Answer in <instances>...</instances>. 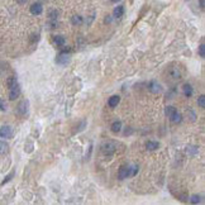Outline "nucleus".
<instances>
[{"label": "nucleus", "instance_id": "f257e3e1", "mask_svg": "<svg viewBox=\"0 0 205 205\" xmlns=\"http://www.w3.org/2000/svg\"><path fill=\"white\" fill-rule=\"evenodd\" d=\"M70 58H71L70 53H67L66 51H61V53L56 58V63L61 65V66H65V65H67L68 62H70Z\"/></svg>", "mask_w": 205, "mask_h": 205}, {"label": "nucleus", "instance_id": "f03ea898", "mask_svg": "<svg viewBox=\"0 0 205 205\" xmlns=\"http://www.w3.org/2000/svg\"><path fill=\"white\" fill-rule=\"evenodd\" d=\"M130 176V166L129 165H123L120 166L119 168V172H118V177L120 180H124V179H128Z\"/></svg>", "mask_w": 205, "mask_h": 205}, {"label": "nucleus", "instance_id": "7ed1b4c3", "mask_svg": "<svg viewBox=\"0 0 205 205\" xmlns=\"http://www.w3.org/2000/svg\"><path fill=\"white\" fill-rule=\"evenodd\" d=\"M13 137V129L9 125H3L0 127V138H12Z\"/></svg>", "mask_w": 205, "mask_h": 205}, {"label": "nucleus", "instance_id": "20e7f679", "mask_svg": "<svg viewBox=\"0 0 205 205\" xmlns=\"http://www.w3.org/2000/svg\"><path fill=\"white\" fill-rule=\"evenodd\" d=\"M28 105H29L28 100H23V101H20V103H19V105H18V108H17L18 114L22 115V117H25V115L28 114Z\"/></svg>", "mask_w": 205, "mask_h": 205}, {"label": "nucleus", "instance_id": "39448f33", "mask_svg": "<svg viewBox=\"0 0 205 205\" xmlns=\"http://www.w3.org/2000/svg\"><path fill=\"white\" fill-rule=\"evenodd\" d=\"M20 95V86L17 82L15 85H13L12 87H9V99L10 100H15L18 96Z\"/></svg>", "mask_w": 205, "mask_h": 205}, {"label": "nucleus", "instance_id": "423d86ee", "mask_svg": "<svg viewBox=\"0 0 205 205\" xmlns=\"http://www.w3.org/2000/svg\"><path fill=\"white\" fill-rule=\"evenodd\" d=\"M148 90L152 94H160V92H162V86L157 81H151L148 84Z\"/></svg>", "mask_w": 205, "mask_h": 205}, {"label": "nucleus", "instance_id": "0eeeda50", "mask_svg": "<svg viewBox=\"0 0 205 205\" xmlns=\"http://www.w3.org/2000/svg\"><path fill=\"white\" fill-rule=\"evenodd\" d=\"M30 13L33 14V15H39V14H42V12H43V7H42V4L41 3H34V4H32L30 5Z\"/></svg>", "mask_w": 205, "mask_h": 205}, {"label": "nucleus", "instance_id": "6e6552de", "mask_svg": "<svg viewBox=\"0 0 205 205\" xmlns=\"http://www.w3.org/2000/svg\"><path fill=\"white\" fill-rule=\"evenodd\" d=\"M114 151H115V145L113 142H108V143H105L104 146H103V152H104L105 155H108V156H110Z\"/></svg>", "mask_w": 205, "mask_h": 205}, {"label": "nucleus", "instance_id": "1a4fd4ad", "mask_svg": "<svg viewBox=\"0 0 205 205\" xmlns=\"http://www.w3.org/2000/svg\"><path fill=\"white\" fill-rule=\"evenodd\" d=\"M119 101H120V96L113 95V96L109 97V100H108V105H109L110 108H115V107L119 104Z\"/></svg>", "mask_w": 205, "mask_h": 205}, {"label": "nucleus", "instance_id": "9d476101", "mask_svg": "<svg viewBox=\"0 0 205 205\" xmlns=\"http://www.w3.org/2000/svg\"><path fill=\"white\" fill-rule=\"evenodd\" d=\"M170 120L172 122V123H175V124H179V123H181V122H182V115H181V114H180V113L176 110V112H175L170 117Z\"/></svg>", "mask_w": 205, "mask_h": 205}, {"label": "nucleus", "instance_id": "9b49d317", "mask_svg": "<svg viewBox=\"0 0 205 205\" xmlns=\"http://www.w3.org/2000/svg\"><path fill=\"white\" fill-rule=\"evenodd\" d=\"M182 92H184V95H185L186 97H190V96L192 95V92H194V89H192V86H191L190 84H185V85L182 86Z\"/></svg>", "mask_w": 205, "mask_h": 205}, {"label": "nucleus", "instance_id": "f8f14e48", "mask_svg": "<svg viewBox=\"0 0 205 205\" xmlns=\"http://www.w3.org/2000/svg\"><path fill=\"white\" fill-rule=\"evenodd\" d=\"M123 14H124V7L123 5H118L113 12L114 18H120V17H123Z\"/></svg>", "mask_w": 205, "mask_h": 205}, {"label": "nucleus", "instance_id": "ddd939ff", "mask_svg": "<svg viewBox=\"0 0 205 205\" xmlns=\"http://www.w3.org/2000/svg\"><path fill=\"white\" fill-rule=\"evenodd\" d=\"M146 147H147L148 151H156L160 147V143L158 142H153V141H148L146 143Z\"/></svg>", "mask_w": 205, "mask_h": 205}, {"label": "nucleus", "instance_id": "4468645a", "mask_svg": "<svg viewBox=\"0 0 205 205\" xmlns=\"http://www.w3.org/2000/svg\"><path fill=\"white\" fill-rule=\"evenodd\" d=\"M112 132L113 133H118V132H120L122 130V122H119V120H117V122H114L113 124H112Z\"/></svg>", "mask_w": 205, "mask_h": 205}, {"label": "nucleus", "instance_id": "2eb2a0df", "mask_svg": "<svg viewBox=\"0 0 205 205\" xmlns=\"http://www.w3.org/2000/svg\"><path fill=\"white\" fill-rule=\"evenodd\" d=\"M9 151V146L7 142H3L0 141V155H7Z\"/></svg>", "mask_w": 205, "mask_h": 205}, {"label": "nucleus", "instance_id": "dca6fc26", "mask_svg": "<svg viewBox=\"0 0 205 205\" xmlns=\"http://www.w3.org/2000/svg\"><path fill=\"white\" fill-rule=\"evenodd\" d=\"M170 75H171V77H174V79H180L181 77V72L179 71V68H176V67L171 68V70H170Z\"/></svg>", "mask_w": 205, "mask_h": 205}, {"label": "nucleus", "instance_id": "f3484780", "mask_svg": "<svg viewBox=\"0 0 205 205\" xmlns=\"http://www.w3.org/2000/svg\"><path fill=\"white\" fill-rule=\"evenodd\" d=\"M82 22H84V19H82L81 15H74L71 18V23L74 25H80V24H82Z\"/></svg>", "mask_w": 205, "mask_h": 205}, {"label": "nucleus", "instance_id": "a211bd4d", "mask_svg": "<svg viewBox=\"0 0 205 205\" xmlns=\"http://www.w3.org/2000/svg\"><path fill=\"white\" fill-rule=\"evenodd\" d=\"M53 42L58 46V47H62L63 45H65V37H62V36H55V38H53Z\"/></svg>", "mask_w": 205, "mask_h": 205}, {"label": "nucleus", "instance_id": "6ab92c4d", "mask_svg": "<svg viewBox=\"0 0 205 205\" xmlns=\"http://www.w3.org/2000/svg\"><path fill=\"white\" fill-rule=\"evenodd\" d=\"M14 175H15V171L13 170L12 172L9 174V175H7V176H5V179H4L3 181H2V184H0V185H2V186H4V185H5L7 182H9V181H10V180H12V179L14 177Z\"/></svg>", "mask_w": 205, "mask_h": 205}, {"label": "nucleus", "instance_id": "aec40b11", "mask_svg": "<svg viewBox=\"0 0 205 205\" xmlns=\"http://www.w3.org/2000/svg\"><path fill=\"white\" fill-rule=\"evenodd\" d=\"M48 17H50V20H51V22H57V18H58V10H51L50 14H48Z\"/></svg>", "mask_w": 205, "mask_h": 205}, {"label": "nucleus", "instance_id": "412c9836", "mask_svg": "<svg viewBox=\"0 0 205 205\" xmlns=\"http://www.w3.org/2000/svg\"><path fill=\"white\" fill-rule=\"evenodd\" d=\"M175 112H176V109H175L174 107H166V109H165V114H166L168 118H170L171 115H172Z\"/></svg>", "mask_w": 205, "mask_h": 205}, {"label": "nucleus", "instance_id": "4be33fe9", "mask_svg": "<svg viewBox=\"0 0 205 205\" xmlns=\"http://www.w3.org/2000/svg\"><path fill=\"white\" fill-rule=\"evenodd\" d=\"M199 151H197V148L196 147H194V146H190V147H187L186 148V153L187 155H191V156H194V155H196Z\"/></svg>", "mask_w": 205, "mask_h": 205}, {"label": "nucleus", "instance_id": "5701e85b", "mask_svg": "<svg viewBox=\"0 0 205 205\" xmlns=\"http://www.w3.org/2000/svg\"><path fill=\"white\" fill-rule=\"evenodd\" d=\"M201 201V197H200V195H191V197H190V202H192V204H199Z\"/></svg>", "mask_w": 205, "mask_h": 205}, {"label": "nucleus", "instance_id": "b1692460", "mask_svg": "<svg viewBox=\"0 0 205 205\" xmlns=\"http://www.w3.org/2000/svg\"><path fill=\"white\" fill-rule=\"evenodd\" d=\"M197 105L200 108H205V96L204 95H200L199 99H197Z\"/></svg>", "mask_w": 205, "mask_h": 205}, {"label": "nucleus", "instance_id": "393cba45", "mask_svg": "<svg viewBox=\"0 0 205 205\" xmlns=\"http://www.w3.org/2000/svg\"><path fill=\"white\" fill-rule=\"evenodd\" d=\"M18 81H17V77H14V76H12V77H9L8 79V81H7V85H8V87H12L13 85H15Z\"/></svg>", "mask_w": 205, "mask_h": 205}, {"label": "nucleus", "instance_id": "a878e982", "mask_svg": "<svg viewBox=\"0 0 205 205\" xmlns=\"http://www.w3.org/2000/svg\"><path fill=\"white\" fill-rule=\"evenodd\" d=\"M137 172H138V166H137V165L130 166V176H135Z\"/></svg>", "mask_w": 205, "mask_h": 205}, {"label": "nucleus", "instance_id": "bb28decb", "mask_svg": "<svg viewBox=\"0 0 205 205\" xmlns=\"http://www.w3.org/2000/svg\"><path fill=\"white\" fill-rule=\"evenodd\" d=\"M199 55H200V57H205V45L202 43V45H200L199 46Z\"/></svg>", "mask_w": 205, "mask_h": 205}, {"label": "nucleus", "instance_id": "cd10ccee", "mask_svg": "<svg viewBox=\"0 0 205 205\" xmlns=\"http://www.w3.org/2000/svg\"><path fill=\"white\" fill-rule=\"evenodd\" d=\"M0 110H2V112H5V110H7V108H5V103L3 101L2 97H0Z\"/></svg>", "mask_w": 205, "mask_h": 205}, {"label": "nucleus", "instance_id": "c85d7f7f", "mask_svg": "<svg viewBox=\"0 0 205 205\" xmlns=\"http://www.w3.org/2000/svg\"><path fill=\"white\" fill-rule=\"evenodd\" d=\"M104 22H105L107 24H109V23H112V17H110V15H108V17H107V18L104 19Z\"/></svg>", "mask_w": 205, "mask_h": 205}, {"label": "nucleus", "instance_id": "c756f323", "mask_svg": "<svg viewBox=\"0 0 205 205\" xmlns=\"http://www.w3.org/2000/svg\"><path fill=\"white\" fill-rule=\"evenodd\" d=\"M204 7H205V3H204V0H200V8H201V9H204Z\"/></svg>", "mask_w": 205, "mask_h": 205}, {"label": "nucleus", "instance_id": "7c9ffc66", "mask_svg": "<svg viewBox=\"0 0 205 205\" xmlns=\"http://www.w3.org/2000/svg\"><path fill=\"white\" fill-rule=\"evenodd\" d=\"M17 2H18L19 4H24V3L27 2V0H17Z\"/></svg>", "mask_w": 205, "mask_h": 205}, {"label": "nucleus", "instance_id": "2f4dec72", "mask_svg": "<svg viewBox=\"0 0 205 205\" xmlns=\"http://www.w3.org/2000/svg\"><path fill=\"white\" fill-rule=\"evenodd\" d=\"M118 2H120V0H112V3H118Z\"/></svg>", "mask_w": 205, "mask_h": 205}]
</instances>
